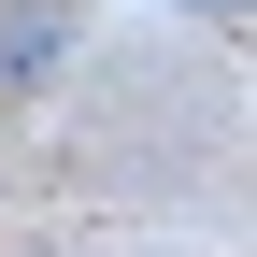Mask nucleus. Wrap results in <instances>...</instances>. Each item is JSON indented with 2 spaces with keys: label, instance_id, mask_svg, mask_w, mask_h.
Instances as JSON below:
<instances>
[{
  "label": "nucleus",
  "instance_id": "f257e3e1",
  "mask_svg": "<svg viewBox=\"0 0 257 257\" xmlns=\"http://www.w3.org/2000/svg\"><path fill=\"white\" fill-rule=\"evenodd\" d=\"M72 72V0H0V100H43Z\"/></svg>",
  "mask_w": 257,
  "mask_h": 257
},
{
  "label": "nucleus",
  "instance_id": "f03ea898",
  "mask_svg": "<svg viewBox=\"0 0 257 257\" xmlns=\"http://www.w3.org/2000/svg\"><path fill=\"white\" fill-rule=\"evenodd\" d=\"M172 15H214V29H243V15H257V0H172Z\"/></svg>",
  "mask_w": 257,
  "mask_h": 257
}]
</instances>
